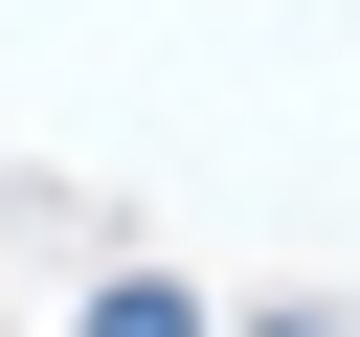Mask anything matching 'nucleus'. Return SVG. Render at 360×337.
<instances>
[{"instance_id": "2", "label": "nucleus", "mask_w": 360, "mask_h": 337, "mask_svg": "<svg viewBox=\"0 0 360 337\" xmlns=\"http://www.w3.org/2000/svg\"><path fill=\"white\" fill-rule=\"evenodd\" d=\"M270 337H315V315H270Z\"/></svg>"}, {"instance_id": "1", "label": "nucleus", "mask_w": 360, "mask_h": 337, "mask_svg": "<svg viewBox=\"0 0 360 337\" xmlns=\"http://www.w3.org/2000/svg\"><path fill=\"white\" fill-rule=\"evenodd\" d=\"M90 337H202V315H180V292H112V315H90Z\"/></svg>"}]
</instances>
